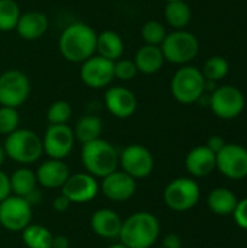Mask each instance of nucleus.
<instances>
[{"label":"nucleus","instance_id":"obj_1","mask_svg":"<svg viewBox=\"0 0 247 248\" xmlns=\"http://www.w3.org/2000/svg\"><path fill=\"white\" fill-rule=\"evenodd\" d=\"M95 29L84 22H73L66 26L58 38V49L64 60L82 64L96 54Z\"/></svg>","mask_w":247,"mask_h":248},{"label":"nucleus","instance_id":"obj_2","mask_svg":"<svg viewBox=\"0 0 247 248\" xmlns=\"http://www.w3.org/2000/svg\"><path fill=\"white\" fill-rule=\"evenodd\" d=\"M160 235V222L156 215L147 211L131 214L122 219L119 241L128 248H151Z\"/></svg>","mask_w":247,"mask_h":248},{"label":"nucleus","instance_id":"obj_3","mask_svg":"<svg viewBox=\"0 0 247 248\" xmlns=\"http://www.w3.org/2000/svg\"><path fill=\"white\" fill-rule=\"evenodd\" d=\"M82 163L86 173L96 179H103L119 167V153L106 140L98 138L82 147Z\"/></svg>","mask_w":247,"mask_h":248},{"label":"nucleus","instance_id":"obj_4","mask_svg":"<svg viewBox=\"0 0 247 248\" xmlns=\"http://www.w3.org/2000/svg\"><path fill=\"white\" fill-rule=\"evenodd\" d=\"M3 148L7 158L22 166L36 163L44 154L42 138L26 128H17L9 134L4 140Z\"/></svg>","mask_w":247,"mask_h":248},{"label":"nucleus","instance_id":"obj_5","mask_svg":"<svg viewBox=\"0 0 247 248\" xmlns=\"http://www.w3.org/2000/svg\"><path fill=\"white\" fill-rule=\"evenodd\" d=\"M170 93L182 105H192L205 93V77L194 65H181L170 80Z\"/></svg>","mask_w":247,"mask_h":248},{"label":"nucleus","instance_id":"obj_6","mask_svg":"<svg viewBox=\"0 0 247 248\" xmlns=\"http://www.w3.org/2000/svg\"><path fill=\"white\" fill-rule=\"evenodd\" d=\"M160 48L165 61L176 65H188L199 52V41L192 32L179 29L167 33Z\"/></svg>","mask_w":247,"mask_h":248},{"label":"nucleus","instance_id":"obj_7","mask_svg":"<svg viewBox=\"0 0 247 248\" xmlns=\"http://www.w3.org/2000/svg\"><path fill=\"white\" fill-rule=\"evenodd\" d=\"M199 185L191 177L173 179L163 192L165 203L175 212H185L195 208L199 202Z\"/></svg>","mask_w":247,"mask_h":248},{"label":"nucleus","instance_id":"obj_8","mask_svg":"<svg viewBox=\"0 0 247 248\" xmlns=\"http://www.w3.org/2000/svg\"><path fill=\"white\" fill-rule=\"evenodd\" d=\"M213 113L220 119H236L242 115L246 106V99L243 92L230 84L217 86V89L210 93V105Z\"/></svg>","mask_w":247,"mask_h":248},{"label":"nucleus","instance_id":"obj_9","mask_svg":"<svg viewBox=\"0 0 247 248\" xmlns=\"http://www.w3.org/2000/svg\"><path fill=\"white\" fill-rule=\"evenodd\" d=\"M31 94V81L28 76L16 68L0 74V106L19 108Z\"/></svg>","mask_w":247,"mask_h":248},{"label":"nucleus","instance_id":"obj_10","mask_svg":"<svg viewBox=\"0 0 247 248\" xmlns=\"http://www.w3.org/2000/svg\"><path fill=\"white\" fill-rule=\"evenodd\" d=\"M32 221L31 203L16 195L0 202V225L10 232H22Z\"/></svg>","mask_w":247,"mask_h":248},{"label":"nucleus","instance_id":"obj_11","mask_svg":"<svg viewBox=\"0 0 247 248\" xmlns=\"http://www.w3.org/2000/svg\"><path fill=\"white\" fill-rule=\"evenodd\" d=\"M119 167L135 180L146 179L154 170V157L147 147L131 144L119 153Z\"/></svg>","mask_w":247,"mask_h":248},{"label":"nucleus","instance_id":"obj_12","mask_svg":"<svg viewBox=\"0 0 247 248\" xmlns=\"http://www.w3.org/2000/svg\"><path fill=\"white\" fill-rule=\"evenodd\" d=\"M74 142H76L74 132L67 124L49 125L42 137L44 154H47L48 158L64 160L73 151Z\"/></svg>","mask_w":247,"mask_h":248},{"label":"nucleus","instance_id":"obj_13","mask_svg":"<svg viewBox=\"0 0 247 248\" xmlns=\"http://www.w3.org/2000/svg\"><path fill=\"white\" fill-rule=\"evenodd\" d=\"M218 171L231 180H242L247 177V148L240 144H226L217 154Z\"/></svg>","mask_w":247,"mask_h":248},{"label":"nucleus","instance_id":"obj_14","mask_svg":"<svg viewBox=\"0 0 247 248\" xmlns=\"http://www.w3.org/2000/svg\"><path fill=\"white\" fill-rule=\"evenodd\" d=\"M115 78L114 74V61L106 60L98 54L92 55L82 62L80 67V80L90 89H105Z\"/></svg>","mask_w":247,"mask_h":248},{"label":"nucleus","instance_id":"obj_15","mask_svg":"<svg viewBox=\"0 0 247 248\" xmlns=\"http://www.w3.org/2000/svg\"><path fill=\"white\" fill-rule=\"evenodd\" d=\"M99 192L114 202H125L137 192V180L122 170H115L102 179Z\"/></svg>","mask_w":247,"mask_h":248},{"label":"nucleus","instance_id":"obj_16","mask_svg":"<svg viewBox=\"0 0 247 248\" xmlns=\"http://www.w3.org/2000/svg\"><path fill=\"white\" fill-rule=\"evenodd\" d=\"M61 193L71 203H86L98 196L99 183L96 177L89 173L70 174V177L61 187Z\"/></svg>","mask_w":247,"mask_h":248},{"label":"nucleus","instance_id":"obj_17","mask_svg":"<svg viewBox=\"0 0 247 248\" xmlns=\"http://www.w3.org/2000/svg\"><path fill=\"white\" fill-rule=\"evenodd\" d=\"M103 102L108 112L118 119L131 118L138 106L134 92L124 86H112L103 94Z\"/></svg>","mask_w":247,"mask_h":248},{"label":"nucleus","instance_id":"obj_18","mask_svg":"<svg viewBox=\"0 0 247 248\" xmlns=\"http://www.w3.org/2000/svg\"><path fill=\"white\" fill-rule=\"evenodd\" d=\"M36 182L45 189H61L70 177V169L64 160L48 158L36 169Z\"/></svg>","mask_w":247,"mask_h":248},{"label":"nucleus","instance_id":"obj_19","mask_svg":"<svg viewBox=\"0 0 247 248\" xmlns=\"http://www.w3.org/2000/svg\"><path fill=\"white\" fill-rule=\"evenodd\" d=\"M122 227V218L118 212L102 208L92 214L90 217V228L92 231L105 240H115L119 237Z\"/></svg>","mask_w":247,"mask_h":248},{"label":"nucleus","instance_id":"obj_20","mask_svg":"<svg viewBox=\"0 0 247 248\" xmlns=\"http://www.w3.org/2000/svg\"><path fill=\"white\" fill-rule=\"evenodd\" d=\"M215 166L217 155L207 145L192 148L185 158V167L192 177H205L215 170Z\"/></svg>","mask_w":247,"mask_h":248},{"label":"nucleus","instance_id":"obj_21","mask_svg":"<svg viewBox=\"0 0 247 248\" xmlns=\"http://www.w3.org/2000/svg\"><path fill=\"white\" fill-rule=\"evenodd\" d=\"M48 31V17L41 10H28L20 15L16 25L17 35L25 41H36Z\"/></svg>","mask_w":247,"mask_h":248},{"label":"nucleus","instance_id":"obj_22","mask_svg":"<svg viewBox=\"0 0 247 248\" xmlns=\"http://www.w3.org/2000/svg\"><path fill=\"white\" fill-rule=\"evenodd\" d=\"M134 64L138 70V73L151 76L162 70L165 64V57L162 52L160 45H147L144 44L141 48L137 49L134 55Z\"/></svg>","mask_w":247,"mask_h":248},{"label":"nucleus","instance_id":"obj_23","mask_svg":"<svg viewBox=\"0 0 247 248\" xmlns=\"http://www.w3.org/2000/svg\"><path fill=\"white\" fill-rule=\"evenodd\" d=\"M124 46L121 35L115 31H103L96 36V54L114 62L122 57Z\"/></svg>","mask_w":247,"mask_h":248},{"label":"nucleus","instance_id":"obj_24","mask_svg":"<svg viewBox=\"0 0 247 248\" xmlns=\"http://www.w3.org/2000/svg\"><path fill=\"white\" fill-rule=\"evenodd\" d=\"M237 202H239L237 196L227 187H217V189L211 190L208 195V199H207L210 211L213 214L221 215V217L233 214Z\"/></svg>","mask_w":247,"mask_h":248},{"label":"nucleus","instance_id":"obj_25","mask_svg":"<svg viewBox=\"0 0 247 248\" xmlns=\"http://www.w3.org/2000/svg\"><path fill=\"white\" fill-rule=\"evenodd\" d=\"M102 131H103V122L96 115H84V116H82L76 122V126L73 128L74 138L80 144H86V142H90V141H95V140L100 138Z\"/></svg>","mask_w":247,"mask_h":248},{"label":"nucleus","instance_id":"obj_26","mask_svg":"<svg viewBox=\"0 0 247 248\" xmlns=\"http://www.w3.org/2000/svg\"><path fill=\"white\" fill-rule=\"evenodd\" d=\"M165 19L170 28L175 31L185 29L191 19H192V10L191 6L185 0H175L166 3L165 7Z\"/></svg>","mask_w":247,"mask_h":248},{"label":"nucleus","instance_id":"obj_27","mask_svg":"<svg viewBox=\"0 0 247 248\" xmlns=\"http://www.w3.org/2000/svg\"><path fill=\"white\" fill-rule=\"evenodd\" d=\"M9 180H10L12 195L22 196V198H26L31 192H33L36 189V183H38L35 171L25 166L16 169L9 176Z\"/></svg>","mask_w":247,"mask_h":248},{"label":"nucleus","instance_id":"obj_28","mask_svg":"<svg viewBox=\"0 0 247 248\" xmlns=\"http://www.w3.org/2000/svg\"><path fill=\"white\" fill-rule=\"evenodd\" d=\"M52 232L41 224H29L22 231V241L28 248H51Z\"/></svg>","mask_w":247,"mask_h":248},{"label":"nucleus","instance_id":"obj_29","mask_svg":"<svg viewBox=\"0 0 247 248\" xmlns=\"http://www.w3.org/2000/svg\"><path fill=\"white\" fill-rule=\"evenodd\" d=\"M230 71V64L229 61L221 57V55H213L210 57L204 65H202V76L205 77V80H210V81H220L223 80Z\"/></svg>","mask_w":247,"mask_h":248},{"label":"nucleus","instance_id":"obj_30","mask_svg":"<svg viewBox=\"0 0 247 248\" xmlns=\"http://www.w3.org/2000/svg\"><path fill=\"white\" fill-rule=\"evenodd\" d=\"M22 12L15 0H0V32L16 29Z\"/></svg>","mask_w":247,"mask_h":248},{"label":"nucleus","instance_id":"obj_31","mask_svg":"<svg viewBox=\"0 0 247 248\" xmlns=\"http://www.w3.org/2000/svg\"><path fill=\"white\" fill-rule=\"evenodd\" d=\"M73 115L71 105L67 100H55L47 110V121L49 125H63L70 121Z\"/></svg>","mask_w":247,"mask_h":248},{"label":"nucleus","instance_id":"obj_32","mask_svg":"<svg viewBox=\"0 0 247 248\" xmlns=\"http://www.w3.org/2000/svg\"><path fill=\"white\" fill-rule=\"evenodd\" d=\"M166 35V28L159 20H147L141 26V38L147 45H160Z\"/></svg>","mask_w":247,"mask_h":248},{"label":"nucleus","instance_id":"obj_33","mask_svg":"<svg viewBox=\"0 0 247 248\" xmlns=\"http://www.w3.org/2000/svg\"><path fill=\"white\" fill-rule=\"evenodd\" d=\"M20 116L16 108L0 106V135L7 137L19 128Z\"/></svg>","mask_w":247,"mask_h":248},{"label":"nucleus","instance_id":"obj_34","mask_svg":"<svg viewBox=\"0 0 247 248\" xmlns=\"http://www.w3.org/2000/svg\"><path fill=\"white\" fill-rule=\"evenodd\" d=\"M114 74H115V78H118V80L130 81L138 74V70L132 60L119 58L114 62Z\"/></svg>","mask_w":247,"mask_h":248},{"label":"nucleus","instance_id":"obj_35","mask_svg":"<svg viewBox=\"0 0 247 248\" xmlns=\"http://www.w3.org/2000/svg\"><path fill=\"white\" fill-rule=\"evenodd\" d=\"M231 215H233L237 227H240L242 230H247V198L237 202L236 209Z\"/></svg>","mask_w":247,"mask_h":248},{"label":"nucleus","instance_id":"obj_36","mask_svg":"<svg viewBox=\"0 0 247 248\" xmlns=\"http://www.w3.org/2000/svg\"><path fill=\"white\" fill-rule=\"evenodd\" d=\"M12 195V190H10V180H9V176L0 170V202L4 201L7 196Z\"/></svg>","mask_w":247,"mask_h":248},{"label":"nucleus","instance_id":"obj_37","mask_svg":"<svg viewBox=\"0 0 247 248\" xmlns=\"http://www.w3.org/2000/svg\"><path fill=\"white\" fill-rule=\"evenodd\" d=\"M227 142L224 141V138L221 137V135H213V137H210L208 138V141H207V147L213 151V153H218V151H221L223 148H224V145H226Z\"/></svg>","mask_w":247,"mask_h":248},{"label":"nucleus","instance_id":"obj_38","mask_svg":"<svg viewBox=\"0 0 247 248\" xmlns=\"http://www.w3.org/2000/svg\"><path fill=\"white\" fill-rule=\"evenodd\" d=\"M70 205H71V202L61 193V195H58L54 201H52V208H54V211H57V212H66L68 208H70Z\"/></svg>","mask_w":247,"mask_h":248},{"label":"nucleus","instance_id":"obj_39","mask_svg":"<svg viewBox=\"0 0 247 248\" xmlns=\"http://www.w3.org/2000/svg\"><path fill=\"white\" fill-rule=\"evenodd\" d=\"M162 248H182V241H181L179 235H176V234L166 235L162 241Z\"/></svg>","mask_w":247,"mask_h":248},{"label":"nucleus","instance_id":"obj_40","mask_svg":"<svg viewBox=\"0 0 247 248\" xmlns=\"http://www.w3.org/2000/svg\"><path fill=\"white\" fill-rule=\"evenodd\" d=\"M51 248H70V240L66 235H54Z\"/></svg>","mask_w":247,"mask_h":248},{"label":"nucleus","instance_id":"obj_41","mask_svg":"<svg viewBox=\"0 0 247 248\" xmlns=\"http://www.w3.org/2000/svg\"><path fill=\"white\" fill-rule=\"evenodd\" d=\"M25 199L31 203V206H35V205H39V203L42 202V195H41V192H39L38 189H35V190L31 192Z\"/></svg>","mask_w":247,"mask_h":248},{"label":"nucleus","instance_id":"obj_42","mask_svg":"<svg viewBox=\"0 0 247 248\" xmlns=\"http://www.w3.org/2000/svg\"><path fill=\"white\" fill-rule=\"evenodd\" d=\"M4 160H6V153H4V148H3V145L0 144V167L3 166Z\"/></svg>","mask_w":247,"mask_h":248},{"label":"nucleus","instance_id":"obj_43","mask_svg":"<svg viewBox=\"0 0 247 248\" xmlns=\"http://www.w3.org/2000/svg\"><path fill=\"white\" fill-rule=\"evenodd\" d=\"M108 248H128V247H127V246H124V244H122V243L119 241V243L111 244V246H109V247H108Z\"/></svg>","mask_w":247,"mask_h":248},{"label":"nucleus","instance_id":"obj_44","mask_svg":"<svg viewBox=\"0 0 247 248\" xmlns=\"http://www.w3.org/2000/svg\"><path fill=\"white\" fill-rule=\"evenodd\" d=\"M165 3H169V1H175V0H163Z\"/></svg>","mask_w":247,"mask_h":248}]
</instances>
